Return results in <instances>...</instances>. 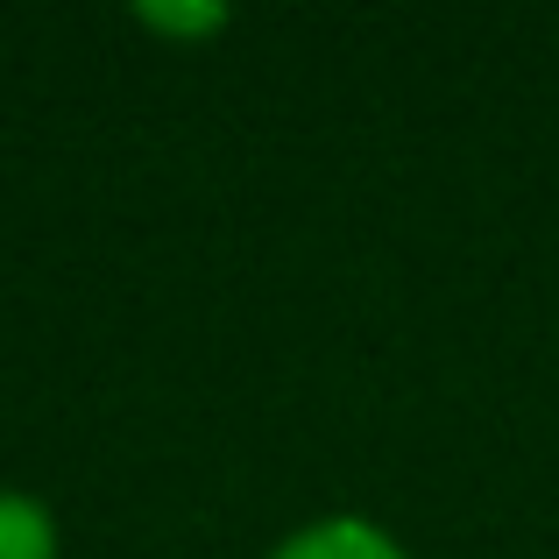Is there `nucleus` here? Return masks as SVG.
<instances>
[{
  "instance_id": "nucleus-1",
  "label": "nucleus",
  "mask_w": 559,
  "mask_h": 559,
  "mask_svg": "<svg viewBox=\"0 0 559 559\" xmlns=\"http://www.w3.org/2000/svg\"><path fill=\"white\" fill-rule=\"evenodd\" d=\"M270 559H404V552H396L390 532H376L361 518H326L312 532H298L290 546H276Z\"/></svg>"
},
{
  "instance_id": "nucleus-2",
  "label": "nucleus",
  "mask_w": 559,
  "mask_h": 559,
  "mask_svg": "<svg viewBox=\"0 0 559 559\" xmlns=\"http://www.w3.org/2000/svg\"><path fill=\"white\" fill-rule=\"evenodd\" d=\"M0 559H57V524L36 496L0 489Z\"/></svg>"
},
{
  "instance_id": "nucleus-3",
  "label": "nucleus",
  "mask_w": 559,
  "mask_h": 559,
  "mask_svg": "<svg viewBox=\"0 0 559 559\" xmlns=\"http://www.w3.org/2000/svg\"><path fill=\"white\" fill-rule=\"evenodd\" d=\"M142 22L170 28V36H205V28H219L227 14H219V8H142Z\"/></svg>"
}]
</instances>
